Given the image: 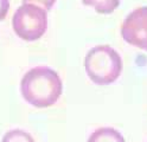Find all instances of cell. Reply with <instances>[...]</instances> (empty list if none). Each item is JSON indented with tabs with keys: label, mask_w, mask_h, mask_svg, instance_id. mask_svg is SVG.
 Returning <instances> with one entry per match:
<instances>
[{
	"label": "cell",
	"mask_w": 147,
	"mask_h": 142,
	"mask_svg": "<svg viewBox=\"0 0 147 142\" xmlns=\"http://www.w3.org/2000/svg\"><path fill=\"white\" fill-rule=\"evenodd\" d=\"M63 91L59 75L48 66H34L20 81L23 98L36 108H49L56 103Z\"/></svg>",
	"instance_id": "obj_1"
},
{
	"label": "cell",
	"mask_w": 147,
	"mask_h": 142,
	"mask_svg": "<svg viewBox=\"0 0 147 142\" xmlns=\"http://www.w3.org/2000/svg\"><path fill=\"white\" fill-rule=\"evenodd\" d=\"M84 69L91 82L98 85H107L120 77L122 59L119 52L109 45H97L87 52Z\"/></svg>",
	"instance_id": "obj_2"
},
{
	"label": "cell",
	"mask_w": 147,
	"mask_h": 142,
	"mask_svg": "<svg viewBox=\"0 0 147 142\" xmlns=\"http://www.w3.org/2000/svg\"><path fill=\"white\" fill-rule=\"evenodd\" d=\"M12 27L20 39L26 42L38 40L48 28V13L40 6L23 4L12 17Z\"/></svg>",
	"instance_id": "obj_3"
},
{
	"label": "cell",
	"mask_w": 147,
	"mask_h": 142,
	"mask_svg": "<svg viewBox=\"0 0 147 142\" xmlns=\"http://www.w3.org/2000/svg\"><path fill=\"white\" fill-rule=\"evenodd\" d=\"M121 36L128 44L147 51V6L138 7L126 17Z\"/></svg>",
	"instance_id": "obj_4"
},
{
	"label": "cell",
	"mask_w": 147,
	"mask_h": 142,
	"mask_svg": "<svg viewBox=\"0 0 147 142\" xmlns=\"http://www.w3.org/2000/svg\"><path fill=\"white\" fill-rule=\"evenodd\" d=\"M88 142H126L125 137L117 129L112 127H102L90 134Z\"/></svg>",
	"instance_id": "obj_5"
},
{
	"label": "cell",
	"mask_w": 147,
	"mask_h": 142,
	"mask_svg": "<svg viewBox=\"0 0 147 142\" xmlns=\"http://www.w3.org/2000/svg\"><path fill=\"white\" fill-rule=\"evenodd\" d=\"M82 3L87 6H93L98 13L109 14L117 8L120 5V0H82Z\"/></svg>",
	"instance_id": "obj_6"
},
{
	"label": "cell",
	"mask_w": 147,
	"mask_h": 142,
	"mask_svg": "<svg viewBox=\"0 0 147 142\" xmlns=\"http://www.w3.org/2000/svg\"><path fill=\"white\" fill-rule=\"evenodd\" d=\"M1 142H34V139L26 130L17 128L6 131L1 139Z\"/></svg>",
	"instance_id": "obj_7"
},
{
	"label": "cell",
	"mask_w": 147,
	"mask_h": 142,
	"mask_svg": "<svg viewBox=\"0 0 147 142\" xmlns=\"http://www.w3.org/2000/svg\"><path fill=\"white\" fill-rule=\"evenodd\" d=\"M56 0H23V4H33L37 6H40L45 11H49L55 5Z\"/></svg>",
	"instance_id": "obj_8"
},
{
	"label": "cell",
	"mask_w": 147,
	"mask_h": 142,
	"mask_svg": "<svg viewBox=\"0 0 147 142\" xmlns=\"http://www.w3.org/2000/svg\"><path fill=\"white\" fill-rule=\"evenodd\" d=\"M10 9V0H0V22L6 18Z\"/></svg>",
	"instance_id": "obj_9"
}]
</instances>
